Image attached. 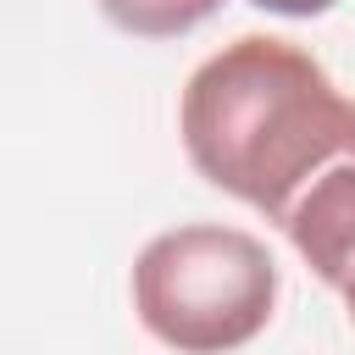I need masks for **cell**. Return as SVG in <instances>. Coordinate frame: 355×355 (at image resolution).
Instances as JSON below:
<instances>
[{"instance_id": "1", "label": "cell", "mask_w": 355, "mask_h": 355, "mask_svg": "<svg viewBox=\"0 0 355 355\" xmlns=\"http://www.w3.org/2000/svg\"><path fill=\"white\" fill-rule=\"evenodd\" d=\"M194 172L283 222V211L344 155H355V100L327 67L272 33H244L194 67L178 100Z\"/></svg>"}, {"instance_id": "2", "label": "cell", "mask_w": 355, "mask_h": 355, "mask_svg": "<svg viewBox=\"0 0 355 355\" xmlns=\"http://www.w3.org/2000/svg\"><path fill=\"white\" fill-rule=\"evenodd\" d=\"M277 305V261L244 227L183 222L133 261V311L178 355H227L250 344Z\"/></svg>"}, {"instance_id": "3", "label": "cell", "mask_w": 355, "mask_h": 355, "mask_svg": "<svg viewBox=\"0 0 355 355\" xmlns=\"http://www.w3.org/2000/svg\"><path fill=\"white\" fill-rule=\"evenodd\" d=\"M288 233V244L300 250V261L338 288L355 272V155L333 161L277 222Z\"/></svg>"}, {"instance_id": "4", "label": "cell", "mask_w": 355, "mask_h": 355, "mask_svg": "<svg viewBox=\"0 0 355 355\" xmlns=\"http://www.w3.org/2000/svg\"><path fill=\"white\" fill-rule=\"evenodd\" d=\"M94 6L133 39H178L222 11V0H94Z\"/></svg>"}, {"instance_id": "5", "label": "cell", "mask_w": 355, "mask_h": 355, "mask_svg": "<svg viewBox=\"0 0 355 355\" xmlns=\"http://www.w3.org/2000/svg\"><path fill=\"white\" fill-rule=\"evenodd\" d=\"M250 6L277 11V17H322V11H327V6H338V0H250Z\"/></svg>"}, {"instance_id": "6", "label": "cell", "mask_w": 355, "mask_h": 355, "mask_svg": "<svg viewBox=\"0 0 355 355\" xmlns=\"http://www.w3.org/2000/svg\"><path fill=\"white\" fill-rule=\"evenodd\" d=\"M338 294H344V305H349V322H355V272L338 283Z\"/></svg>"}]
</instances>
